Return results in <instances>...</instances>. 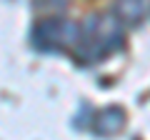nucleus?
I'll return each instance as SVG.
<instances>
[{"label": "nucleus", "instance_id": "obj_1", "mask_svg": "<svg viewBox=\"0 0 150 140\" xmlns=\"http://www.w3.org/2000/svg\"><path fill=\"white\" fill-rule=\"evenodd\" d=\"M123 23L115 15H93L78 25V40H75V55L85 65L100 63L108 55L118 53L123 48Z\"/></svg>", "mask_w": 150, "mask_h": 140}, {"label": "nucleus", "instance_id": "obj_2", "mask_svg": "<svg viewBox=\"0 0 150 140\" xmlns=\"http://www.w3.org/2000/svg\"><path fill=\"white\" fill-rule=\"evenodd\" d=\"M75 40H78V25L63 18H48L38 23L33 30V45L45 53H58L68 45H75Z\"/></svg>", "mask_w": 150, "mask_h": 140}, {"label": "nucleus", "instance_id": "obj_4", "mask_svg": "<svg viewBox=\"0 0 150 140\" xmlns=\"http://www.w3.org/2000/svg\"><path fill=\"white\" fill-rule=\"evenodd\" d=\"M115 18L123 25H138L143 20V0H118L115 3Z\"/></svg>", "mask_w": 150, "mask_h": 140}, {"label": "nucleus", "instance_id": "obj_3", "mask_svg": "<svg viewBox=\"0 0 150 140\" xmlns=\"http://www.w3.org/2000/svg\"><path fill=\"white\" fill-rule=\"evenodd\" d=\"M125 125V110L123 108H105L93 120V133L95 135H115Z\"/></svg>", "mask_w": 150, "mask_h": 140}]
</instances>
